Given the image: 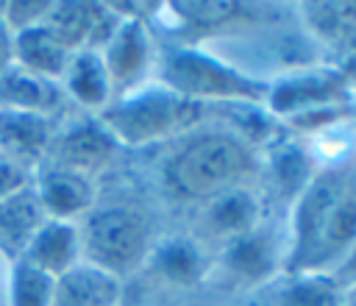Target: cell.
Segmentation results:
<instances>
[{
	"label": "cell",
	"mask_w": 356,
	"mask_h": 306,
	"mask_svg": "<svg viewBox=\"0 0 356 306\" xmlns=\"http://www.w3.org/2000/svg\"><path fill=\"white\" fill-rule=\"evenodd\" d=\"M161 86L170 92L203 103L209 97L214 100H245V103H261L270 95V86L261 81L248 78L245 72L206 56L197 50H170L161 58Z\"/></svg>",
	"instance_id": "277c9868"
},
{
	"label": "cell",
	"mask_w": 356,
	"mask_h": 306,
	"mask_svg": "<svg viewBox=\"0 0 356 306\" xmlns=\"http://www.w3.org/2000/svg\"><path fill=\"white\" fill-rule=\"evenodd\" d=\"M14 64V36L0 19V75Z\"/></svg>",
	"instance_id": "f1b7e54d"
},
{
	"label": "cell",
	"mask_w": 356,
	"mask_h": 306,
	"mask_svg": "<svg viewBox=\"0 0 356 306\" xmlns=\"http://www.w3.org/2000/svg\"><path fill=\"white\" fill-rule=\"evenodd\" d=\"M122 303V281L111 273L78 261L72 270L56 278L50 306H120Z\"/></svg>",
	"instance_id": "4fadbf2b"
},
{
	"label": "cell",
	"mask_w": 356,
	"mask_h": 306,
	"mask_svg": "<svg viewBox=\"0 0 356 306\" xmlns=\"http://www.w3.org/2000/svg\"><path fill=\"white\" fill-rule=\"evenodd\" d=\"M261 225V203L253 189L248 186H234L220 192L217 198L206 200L195 234L200 242H214L225 245L236 236L250 234L253 228Z\"/></svg>",
	"instance_id": "ba28073f"
},
{
	"label": "cell",
	"mask_w": 356,
	"mask_h": 306,
	"mask_svg": "<svg viewBox=\"0 0 356 306\" xmlns=\"http://www.w3.org/2000/svg\"><path fill=\"white\" fill-rule=\"evenodd\" d=\"M203 114V103H192L167 86H136L100 111L103 128L117 145L145 147L192 128Z\"/></svg>",
	"instance_id": "7a4b0ae2"
},
{
	"label": "cell",
	"mask_w": 356,
	"mask_h": 306,
	"mask_svg": "<svg viewBox=\"0 0 356 306\" xmlns=\"http://www.w3.org/2000/svg\"><path fill=\"white\" fill-rule=\"evenodd\" d=\"M70 56L72 53L44 25L14 33V64L33 75H42L47 81H61Z\"/></svg>",
	"instance_id": "d6986e66"
},
{
	"label": "cell",
	"mask_w": 356,
	"mask_h": 306,
	"mask_svg": "<svg viewBox=\"0 0 356 306\" xmlns=\"http://www.w3.org/2000/svg\"><path fill=\"white\" fill-rule=\"evenodd\" d=\"M33 178H36L33 172H28V170H22L14 161H8V159L0 156V203L8 200L11 195H17L19 189L31 186Z\"/></svg>",
	"instance_id": "4316f807"
},
{
	"label": "cell",
	"mask_w": 356,
	"mask_h": 306,
	"mask_svg": "<svg viewBox=\"0 0 356 306\" xmlns=\"http://www.w3.org/2000/svg\"><path fill=\"white\" fill-rule=\"evenodd\" d=\"M342 289L331 281V275L320 273L292 275L278 292V306H342Z\"/></svg>",
	"instance_id": "7402d4cb"
},
{
	"label": "cell",
	"mask_w": 356,
	"mask_h": 306,
	"mask_svg": "<svg viewBox=\"0 0 356 306\" xmlns=\"http://www.w3.org/2000/svg\"><path fill=\"white\" fill-rule=\"evenodd\" d=\"M50 0H6V11H3V25L14 33H22L28 28H36L44 22L47 11H50Z\"/></svg>",
	"instance_id": "484cf974"
},
{
	"label": "cell",
	"mask_w": 356,
	"mask_h": 306,
	"mask_svg": "<svg viewBox=\"0 0 356 306\" xmlns=\"http://www.w3.org/2000/svg\"><path fill=\"white\" fill-rule=\"evenodd\" d=\"M78 231L83 261L111 273L120 281L136 273L150 256V225L145 214L136 209H92Z\"/></svg>",
	"instance_id": "3957f363"
},
{
	"label": "cell",
	"mask_w": 356,
	"mask_h": 306,
	"mask_svg": "<svg viewBox=\"0 0 356 306\" xmlns=\"http://www.w3.org/2000/svg\"><path fill=\"white\" fill-rule=\"evenodd\" d=\"M47 214L36 198L33 184L0 203V253L11 261L22 259Z\"/></svg>",
	"instance_id": "9a60e30c"
},
{
	"label": "cell",
	"mask_w": 356,
	"mask_h": 306,
	"mask_svg": "<svg viewBox=\"0 0 356 306\" xmlns=\"http://www.w3.org/2000/svg\"><path fill=\"white\" fill-rule=\"evenodd\" d=\"M61 83L47 81L42 75H33L17 64H11L0 75V108L8 111H25L39 117H53L61 106Z\"/></svg>",
	"instance_id": "2e32d148"
},
{
	"label": "cell",
	"mask_w": 356,
	"mask_h": 306,
	"mask_svg": "<svg viewBox=\"0 0 356 306\" xmlns=\"http://www.w3.org/2000/svg\"><path fill=\"white\" fill-rule=\"evenodd\" d=\"M356 170L353 164L345 167H331V170H317L312 175V181L303 186V192L292 200V214H289V248H286V273L298 275L303 270V261L309 256V250L314 248L325 217L331 211V206L337 203L345 181L350 178V172Z\"/></svg>",
	"instance_id": "5b68a950"
},
{
	"label": "cell",
	"mask_w": 356,
	"mask_h": 306,
	"mask_svg": "<svg viewBox=\"0 0 356 306\" xmlns=\"http://www.w3.org/2000/svg\"><path fill=\"white\" fill-rule=\"evenodd\" d=\"M317 172L309 150L295 142H284L270 153V178L281 198L295 200Z\"/></svg>",
	"instance_id": "ffe728a7"
},
{
	"label": "cell",
	"mask_w": 356,
	"mask_h": 306,
	"mask_svg": "<svg viewBox=\"0 0 356 306\" xmlns=\"http://www.w3.org/2000/svg\"><path fill=\"white\" fill-rule=\"evenodd\" d=\"M222 267L239 284H261L273 275L278 264V248L273 236L259 225L245 236H236L222 245Z\"/></svg>",
	"instance_id": "e0dca14e"
},
{
	"label": "cell",
	"mask_w": 356,
	"mask_h": 306,
	"mask_svg": "<svg viewBox=\"0 0 356 306\" xmlns=\"http://www.w3.org/2000/svg\"><path fill=\"white\" fill-rule=\"evenodd\" d=\"M61 92H67L75 103L86 108H106L111 103L114 86L108 81L106 64L97 50H78L70 56L67 70L61 75Z\"/></svg>",
	"instance_id": "ac0fdd59"
},
{
	"label": "cell",
	"mask_w": 356,
	"mask_h": 306,
	"mask_svg": "<svg viewBox=\"0 0 356 306\" xmlns=\"http://www.w3.org/2000/svg\"><path fill=\"white\" fill-rule=\"evenodd\" d=\"M256 170L250 145L236 134L209 131L184 142L164 164L167 186L186 200H211L225 189L245 186Z\"/></svg>",
	"instance_id": "6da1fadb"
},
{
	"label": "cell",
	"mask_w": 356,
	"mask_h": 306,
	"mask_svg": "<svg viewBox=\"0 0 356 306\" xmlns=\"http://www.w3.org/2000/svg\"><path fill=\"white\" fill-rule=\"evenodd\" d=\"M342 306H356V300H348V298H345V300H342Z\"/></svg>",
	"instance_id": "f546056e"
},
{
	"label": "cell",
	"mask_w": 356,
	"mask_h": 306,
	"mask_svg": "<svg viewBox=\"0 0 356 306\" xmlns=\"http://www.w3.org/2000/svg\"><path fill=\"white\" fill-rule=\"evenodd\" d=\"M100 58L106 64L114 92L122 89V95H125V92L136 89L153 61V42H150L145 19L120 17V25L114 28L111 39L103 45Z\"/></svg>",
	"instance_id": "8992f818"
},
{
	"label": "cell",
	"mask_w": 356,
	"mask_h": 306,
	"mask_svg": "<svg viewBox=\"0 0 356 306\" xmlns=\"http://www.w3.org/2000/svg\"><path fill=\"white\" fill-rule=\"evenodd\" d=\"M53 287H56V278L36 270L25 259L11 261V278H8V303L11 306H50Z\"/></svg>",
	"instance_id": "cb8c5ba5"
},
{
	"label": "cell",
	"mask_w": 356,
	"mask_h": 306,
	"mask_svg": "<svg viewBox=\"0 0 356 306\" xmlns=\"http://www.w3.org/2000/svg\"><path fill=\"white\" fill-rule=\"evenodd\" d=\"M303 14L323 42H345L356 36V3H306Z\"/></svg>",
	"instance_id": "603a6c76"
},
{
	"label": "cell",
	"mask_w": 356,
	"mask_h": 306,
	"mask_svg": "<svg viewBox=\"0 0 356 306\" xmlns=\"http://www.w3.org/2000/svg\"><path fill=\"white\" fill-rule=\"evenodd\" d=\"M331 281H334L339 289H345V287H356V245H353V250L342 259V264L331 273Z\"/></svg>",
	"instance_id": "83f0119b"
},
{
	"label": "cell",
	"mask_w": 356,
	"mask_h": 306,
	"mask_svg": "<svg viewBox=\"0 0 356 306\" xmlns=\"http://www.w3.org/2000/svg\"><path fill=\"white\" fill-rule=\"evenodd\" d=\"M53 142V120L0 108V156L36 175Z\"/></svg>",
	"instance_id": "30bf717a"
},
{
	"label": "cell",
	"mask_w": 356,
	"mask_h": 306,
	"mask_svg": "<svg viewBox=\"0 0 356 306\" xmlns=\"http://www.w3.org/2000/svg\"><path fill=\"white\" fill-rule=\"evenodd\" d=\"M22 259L28 264H33L36 270L47 273L50 278L64 275L83 259L78 225L64 223V220H44V225L36 231V236L31 239Z\"/></svg>",
	"instance_id": "5bb4252c"
},
{
	"label": "cell",
	"mask_w": 356,
	"mask_h": 306,
	"mask_svg": "<svg viewBox=\"0 0 356 306\" xmlns=\"http://www.w3.org/2000/svg\"><path fill=\"white\" fill-rule=\"evenodd\" d=\"M345 86L339 75L331 72H306L298 78H289L284 83H278L275 89H270L267 103L275 114H314V111H325L328 106H334L337 100H342Z\"/></svg>",
	"instance_id": "7c38bea8"
},
{
	"label": "cell",
	"mask_w": 356,
	"mask_h": 306,
	"mask_svg": "<svg viewBox=\"0 0 356 306\" xmlns=\"http://www.w3.org/2000/svg\"><path fill=\"white\" fill-rule=\"evenodd\" d=\"M117 147L120 145L103 128L100 120H86V122L70 125L61 134H53L47 159H53L50 167L81 172V175H92L95 170H100V167H106L111 161Z\"/></svg>",
	"instance_id": "9c48e42d"
},
{
	"label": "cell",
	"mask_w": 356,
	"mask_h": 306,
	"mask_svg": "<svg viewBox=\"0 0 356 306\" xmlns=\"http://www.w3.org/2000/svg\"><path fill=\"white\" fill-rule=\"evenodd\" d=\"M170 11L192 25V28H211V25H222L228 19H234L236 14H242V3H220V0H203V3H170Z\"/></svg>",
	"instance_id": "d4e9b609"
},
{
	"label": "cell",
	"mask_w": 356,
	"mask_h": 306,
	"mask_svg": "<svg viewBox=\"0 0 356 306\" xmlns=\"http://www.w3.org/2000/svg\"><path fill=\"white\" fill-rule=\"evenodd\" d=\"M353 245H356V170L350 172L337 203L331 206L325 225H323L314 248L309 250L300 273L331 275L342 264V259L353 250Z\"/></svg>",
	"instance_id": "52a82bcc"
},
{
	"label": "cell",
	"mask_w": 356,
	"mask_h": 306,
	"mask_svg": "<svg viewBox=\"0 0 356 306\" xmlns=\"http://www.w3.org/2000/svg\"><path fill=\"white\" fill-rule=\"evenodd\" d=\"M153 264L172 284H195L203 278V270H206L197 242H189V239L161 242L159 250L153 253Z\"/></svg>",
	"instance_id": "44dd1931"
},
{
	"label": "cell",
	"mask_w": 356,
	"mask_h": 306,
	"mask_svg": "<svg viewBox=\"0 0 356 306\" xmlns=\"http://www.w3.org/2000/svg\"><path fill=\"white\" fill-rule=\"evenodd\" d=\"M33 189L47 220L75 223L78 217H86L95 206V184L89 175L81 172L47 167L33 178Z\"/></svg>",
	"instance_id": "8fae6325"
}]
</instances>
